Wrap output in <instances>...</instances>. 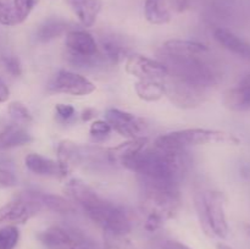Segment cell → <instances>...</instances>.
Here are the masks:
<instances>
[{
    "label": "cell",
    "mask_w": 250,
    "mask_h": 249,
    "mask_svg": "<svg viewBox=\"0 0 250 249\" xmlns=\"http://www.w3.org/2000/svg\"><path fill=\"white\" fill-rule=\"evenodd\" d=\"M187 166L185 149H172L154 144L153 148H144L125 167L137 173L143 181L178 186Z\"/></svg>",
    "instance_id": "cell-1"
},
{
    "label": "cell",
    "mask_w": 250,
    "mask_h": 249,
    "mask_svg": "<svg viewBox=\"0 0 250 249\" xmlns=\"http://www.w3.org/2000/svg\"><path fill=\"white\" fill-rule=\"evenodd\" d=\"M68 197L77 203L94 224L111 236L124 237L131 232V221L126 212L97 194L83 181L73 178L66 185Z\"/></svg>",
    "instance_id": "cell-2"
},
{
    "label": "cell",
    "mask_w": 250,
    "mask_h": 249,
    "mask_svg": "<svg viewBox=\"0 0 250 249\" xmlns=\"http://www.w3.org/2000/svg\"><path fill=\"white\" fill-rule=\"evenodd\" d=\"M142 209L146 216H154L165 222L176 215L181 207L178 186L142 180Z\"/></svg>",
    "instance_id": "cell-3"
},
{
    "label": "cell",
    "mask_w": 250,
    "mask_h": 249,
    "mask_svg": "<svg viewBox=\"0 0 250 249\" xmlns=\"http://www.w3.org/2000/svg\"><path fill=\"white\" fill-rule=\"evenodd\" d=\"M217 143H238V139L232 134L219 129L187 128L163 134L155 141L156 145L172 149H185L186 146L190 145Z\"/></svg>",
    "instance_id": "cell-4"
},
{
    "label": "cell",
    "mask_w": 250,
    "mask_h": 249,
    "mask_svg": "<svg viewBox=\"0 0 250 249\" xmlns=\"http://www.w3.org/2000/svg\"><path fill=\"white\" fill-rule=\"evenodd\" d=\"M67 50L70 53L72 62L76 66L95 67L103 63L105 59L99 53V45L94 37L87 31L72 29L66 33L65 41Z\"/></svg>",
    "instance_id": "cell-5"
},
{
    "label": "cell",
    "mask_w": 250,
    "mask_h": 249,
    "mask_svg": "<svg viewBox=\"0 0 250 249\" xmlns=\"http://www.w3.org/2000/svg\"><path fill=\"white\" fill-rule=\"evenodd\" d=\"M43 209L33 190L20 193L11 202L0 208V224H26L29 219L36 216Z\"/></svg>",
    "instance_id": "cell-6"
},
{
    "label": "cell",
    "mask_w": 250,
    "mask_h": 249,
    "mask_svg": "<svg viewBox=\"0 0 250 249\" xmlns=\"http://www.w3.org/2000/svg\"><path fill=\"white\" fill-rule=\"evenodd\" d=\"M167 83H165V94L176 106L183 107V109H193V107L199 106L204 102L205 89L192 83L185 82L180 78L172 77V76H167Z\"/></svg>",
    "instance_id": "cell-7"
},
{
    "label": "cell",
    "mask_w": 250,
    "mask_h": 249,
    "mask_svg": "<svg viewBox=\"0 0 250 249\" xmlns=\"http://www.w3.org/2000/svg\"><path fill=\"white\" fill-rule=\"evenodd\" d=\"M205 214L212 236L226 238L229 224L225 214V197L220 192H204Z\"/></svg>",
    "instance_id": "cell-8"
},
{
    "label": "cell",
    "mask_w": 250,
    "mask_h": 249,
    "mask_svg": "<svg viewBox=\"0 0 250 249\" xmlns=\"http://www.w3.org/2000/svg\"><path fill=\"white\" fill-rule=\"evenodd\" d=\"M105 119L112 129L128 139L142 137L141 133L146 127V122L143 119L124 110L115 109V107L106 110Z\"/></svg>",
    "instance_id": "cell-9"
},
{
    "label": "cell",
    "mask_w": 250,
    "mask_h": 249,
    "mask_svg": "<svg viewBox=\"0 0 250 249\" xmlns=\"http://www.w3.org/2000/svg\"><path fill=\"white\" fill-rule=\"evenodd\" d=\"M50 89L56 93H65L71 95H88L95 90V85L84 76L72 71L61 70L50 83Z\"/></svg>",
    "instance_id": "cell-10"
},
{
    "label": "cell",
    "mask_w": 250,
    "mask_h": 249,
    "mask_svg": "<svg viewBox=\"0 0 250 249\" xmlns=\"http://www.w3.org/2000/svg\"><path fill=\"white\" fill-rule=\"evenodd\" d=\"M126 71L139 80H164L167 77L168 70L161 61L154 60L148 56L133 54L126 61Z\"/></svg>",
    "instance_id": "cell-11"
},
{
    "label": "cell",
    "mask_w": 250,
    "mask_h": 249,
    "mask_svg": "<svg viewBox=\"0 0 250 249\" xmlns=\"http://www.w3.org/2000/svg\"><path fill=\"white\" fill-rule=\"evenodd\" d=\"M37 238L46 249H70L81 246L80 237L75 232L61 226H50L39 232Z\"/></svg>",
    "instance_id": "cell-12"
},
{
    "label": "cell",
    "mask_w": 250,
    "mask_h": 249,
    "mask_svg": "<svg viewBox=\"0 0 250 249\" xmlns=\"http://www.w3.org/2000/svg\"><path fill=\"white\" fill-rule=\"evenodd\" d=\"M164 58L183 59L203 56L209 53L208 46L204 44L193 41H182V39H171L161 46Z\"/></svg>",
    "instance_id": "cell-13"
},
{
    "label": "cell",
    "mask_w": 250,
    "mask_h": 249,
    "mask_svg": "<svg viewBox=\"0 0 250 249\" xmlns=\"http://www.w3.org/2000/svg\"><path fill=\"white\" fill-rule=\"evenodd\" d=\"M146 143H148V139L144 137H138V138L129 139L125 143L109 148L105 153L107 161L112 165L116 164V165L125 166L127 161L131 160L134 155H137L139 151L146 148Z\"/></svg>",
    "instance_id": "cell-14"
},
{
    "label": "cell",
    "mask_w": 250,
    "mask_h": 249,
    "mask_svg": "<svg viewBox=\"0 0 250 249\" xmlns=\"http://www.w3.org/2000/svg\"><path fill=\"white\" fill-rule=\"evenodd\" d=\"M224 103L229 109L234 111L250 110V71L243 76L236 87L225 93Z\"/></svg>",
    "instance_id": "cell-15"
},
{
    "label": "cell",
    "mask_w": 250,
    "mask_h": 249,
    "mask_svg": "<svg viewBox=\"0 0 250 249\" xmlns=\"http://www.w3.org/2000/svg\"><path fill=\"white\" fill-rule=\"evenodd\" d=\"M83 160V148L72 141H62L58 145V164L61 175L72 172Z\"/></svg>",
    "instance_id": "cell-16"
},
{
    "label": "cell",
    "mask_w": 250,
    "mask_h": 249,
    "mask_svg": "<svg viewBox=\"0 0 250 249\" xmlns=\"http://www.w3.org/2000/svg\"><path fill=\"white\" fill-rule=\"evenodd\" d=\"M173 2L176 6L183 7V0H146L144 1V15L148 22L153 24H165L171 21Z\"/></svg>",
    "instance_id": "cell-17"
},
{
    "label": "cell",
    "mask_w": 250,
    "mask_h": 249,
    "mask_svg": "<svg viewBox=\"0 0 250 249\" xmlns=\"http://www.w3.org/2000/svg\"><path fill=\"white\" fill-rule=\"evenodd\" d=\"M66 2L84 27H92L103 9L102 0H66Z\"/></svg>",
    "instance_id": "cell-18"
},
{
    "label": "cell",
    "mask_w": 250,
    "mask_h": 249,
    "mask_svg": "<svg viewBox=\"0 0 250 249\" xmlns=\"http://www.w3.org/2000/svg\"><path fill=\"white\" fill-rule=\"evenodd\" d=\"M215 39L231 53L250 60V43L226 28H217L214 33Z\"/></svg>",
    "instance_id": "cell-19"
},
{
    "label": "cell",
    "mask_w": 250,
    "mask_h": 249,
    "mask_svg": "<svg viewBox=\"0 0 250 249\" xmlns=\"http://www.w3.org/2000/svg\"><path fill=\"white\" fill-rule=\"evenodd\" d=\"M26 167L31 172L38 176H48V177H62L58 161L45 158L41 154H28L24 159Z\"/></svg>",
    "instance_id": "cell-20"
},
{
    "label": "cell",
    "mask_w": 250,
    "mask_h": 249,
    "mask_svg": "<svg viewBox=\"0 0 250 249\" xmlns=\"http://www.w3.org/2000/svg\"><path fill=\"white\" fill-rule=\"evenodd\" d=\"M33 142V137L17 124L4 127L0 132V149H11Z\"/></svg>",
    "instance_id": "cell-21"
},
{
    "label": "cell",
    "mask_w": 250,
    "mask_h": 249,
    "mask_svg": "<svg viewBox=\"0 0 250 249\" xmlns=\"http://www.w3.org/2000/svg\"><path fill=\"white\" fill-rule=\"evenodd\" d=\"M66 32H68V22L59 17H51L39 26L37 31V39L42 43H46L59 38Z\"/></svg>",
    "instance_id": "cell-22"
},
{
    "label": "cell",
    "mask_w": 250,
    "mask_h": 249,
    "mask_svg": "<svg viewBox=\"0 0 250 249\" xmlns=\"http://www.w3.org/2000/svg\"><path fill=\"white\" fill-rule=\"evenodd\" d=\"M137 95L146 102H156L166 93L165 83L159 80H139L134 85Z\"/></svg>",
    "instance_id": "cell-23"
},
{
    "label": "cell",
    "mask_w": 250,
    "mask_h": 249,
    "mask_svg": "<svg viewBox=\"0 0 250 249\" xmlns=\"http://www.w3.org/2000/svg\"><path fill=\"white\" fill-rule=\"evenodd\" d=\"M100 48L102 55L105 61L117 65L126 55V46L119 41L115 36H104L100 39Z\"/></svg>",
    "instance_id": "cell-24"
},
{
    "label": "cell",
    "mask_w": 250,
    "mask_h": 249,
    "mask_svg": "<svg viewBox=\"0 0 250 249\" xmlns=\"http://www.w3.org/2000/svg\"><path fill=\"white\" fill-rule=\"evenodd\" d=\"M37 199L42 204V207L51 210V211L60 212V214H70L75 211V205L72 202L60 197V195L49 194V193L33 192Z\"/></svg>",
    "instance_id": "cell-25"
},
{
    "label": "cell",
    "mask_w": 250,
    "mask_h": 249,
    "mask_svg": "<svg viewBox=\"0 0 250 249\" xmlns=\"http://www.w3.org/2000/svg\"><path fill=\"white\" fill-rule=\"evenodd\" d=\"M20 239V231L14 225L0 228V249H15Z\"/></svg>",
    "instance_id": "cell-26"
},
{
    "label": "cell",
    "mask_w": 250,
    "mask_h": 249,
    "mask_svg": "<svg viewBox=\"0 0 250 249\" xmlns=\"http://www.w3.org/2000/svg\"><path fill=\"white\" fill-rule=\"evenodd\" d=\"M7 112H9L10 117L15 121V124H29L33 120L31 111L24 106L22 103L14 102L9 105L7 107Z\"/></svg>",
    "instance_id": "cell-27"
},
{
    "label": "cell",
    "mask_w": 250,
    "mask_h": 249,
    "mask_svg": "<svg viewBox=\"0 0 250 249\" xmlns=\"http://www.w3.org/2000/svg\"><path fill=\"white\" fill-rule=\"evenodd\" d=\"M0 23L4 26L19 24L12 0H0Z\"/></svg>",
    "instance_id": "cell-28"
},
{
    "label": "cell",
    "mask_w": 250,
    "mask_h": 249,
    "mask_svg": "<svg viewBox=\"0 0 250 249\" xmlns=\"http://www.w3.org/2000/svg\"><path fill=\"white\" fill-rule=\"evenodd\" d=\"M12 2H14V9L17 17V22L20 24L23 21H26L27 17L31 15L32 10L34 9L38 0H12Z\"/></svg>",
    "instance_id": "cell-29"
},
{
    "label": "cell",
    "mask_w": 250,
    "mask_h": 249,
    "mask_svg": "<svg viewBox=\"0 0 250 249\" xmlns=\"http://www.w3.org/2000/svg\"><path fill=\"white\" fill-rule=\"evenodd\" d=\"M111 126L104 120H97L90 126V136L95 138V141H104L111 133Z\"/></svg>",
    "instance_id": "cell-30"
},
{
    "label": "cell",
    "mask_w": 250,
    "mask_h": 249,
    "mask_svg": "<svg viewBox=\"0 0 250 249\" xmlns=\"http://www.w3.org/2000/svg\"><path fill=\"white\" fill-rule=\"evenodd\" d=\"M55 115L59 121L70 122L72 121L76 115V110L70 104H58L55 106Z\"/></svg>",
    "instance_id": "cell-31"
},
{
    "label": "cell",
    "mask_w": 250,
    "mask_h": 249,
    "mask_svg": "<svg viewBox=\"0 0 250 249\" xmlns=\"http://www.w3.org/2000/svg\"><path fill=\"white\" fill-rule=\"evenodd\" d=\"M2 61H4L5 68H6V71L10 73V75L14 76V77H19V76H21L22 65H21V61H20V59L17 58V56H14V55L5 56V58L2 59Z\"/></svg>",
    "instance_id": "cell-32"
},
{
    "label": "cell",
    "mask_w": 250,
    "mask_h": 249,
    "mask_svg": "<svg viewBox=\"0 0 250 249\" xmlns=\"http://www.w3.org/2000/svg\"><path fill=\"white\" fill-rule=\"evenodd\" d=\"M17 185V178L12 171L0 166V189L11 188Z\"/></svg>",
    "instance_id": "cell-33"
},
{
    "label": "cell",
    "mask_w": 250,
    "mask_h": 249,
    "mask_svg": "<svg viewBox=\"0 0 250 249\" xmlns=\"http://www.w3.org/2000/svg\"><path fill=\"white\" fill-rule=\"evenodd\" d=\"M10 97V89L5 81L0 77V103H5L9 100Z\"/></svg>",
    "instance_id": "cell-34"
},
{
    "label": "cell",
    "mask_w": 250,
    "mask_h": 249,
    "mask_svg": "<svg viewBox=\"0 0 250 249\" xmlns=\"http://www.w3.org/2000/svg\"><path fill=\"white\" fill-rule=\"evenodd\" d=\"M163 249H192L189 248L186 244L181 243L177 241H165V243L163 244Z\"/></svg>",
    "instance_id": "cell-35"
},
{
    "label": "cell",
    "mask_w": 250,
    "mask_h": 249,
    "mask_svg": "<svg viewBox=\"0 0 250 249\" xmlns=\"http://www.w3.org/2000/svg\"><path fill=\"white\" fill-rule=\"evenodd\" d=\"M95 117V110L94 109H90V107H87V109H84L82 111V115H81V119L83 120V121H89V120L94 119Z\"/></svg>",
    "instance_id": "cell-36"
},
{
    "label": "cell",
    "mask_w": 250,
    "mask_h": 249,
    "mask_svg": "<svg viewBox=\"0 0 250 249\" xmlns=\"http://www.w3.org/2000/svg\"><path fill=\"white\" fill-rule=\"evenodd\" d=\"M216 249H233V248L229 246H227V244H225V243H219L216 246Z\"/></svg>",
    "instance_id": "cell-37"
},
{
    "label": "cell",
    "mask_w": 250,
    "mask_h": 249,
    "mask_svg": "<svg viewBox=\"0 0 250 249\" xmlns=\"http://www.w3.org/2000/svg\"><path fill=\"white\" fill-rule=\"evenodd\" d=\"M246 231H247V233L250 236V225H246Z\"/></svg>",
    "instance_id": "cell-38"
},
{
    "label": "cell",
    "mask_w": 250,
    "mask_h": 249,
    "mask_svg": "<svg viewBox=\"0 0 250 249\" xmlns=\"http://www.w3.org/2000/svg\"><path fill=\"white\" fill-rule=\"evenodd\" d=\"M70 249H82V248H81V246H76V247H72V248H70Z\"/></svg>",
    "instance_id": "cell-39"
},
{
    "label": "cell",
    "mask_w": 250,
    "mask_h": 249,
    "mask_svg": "<svg viewBox=\"0 0 250 249\" xmlns=\"http://www.w3.org/2000/svg\"><path fill=\"white\" fill-rule=\"evenodd\" d=\"M0 132H1V131H0Z\"/></svg>",
    "instance_id": "cell-40"
}]
</instances>
